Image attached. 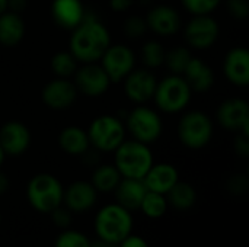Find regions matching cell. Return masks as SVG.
Here are the masks:
<instances>
[{"instance_id": "30", "label": "cell", "mask_w": 249, "mask_h": 247, "mask_svg": "<svg viewBox=\"0 0 249 247\" xmlns=\"http://www.w3.org/2000/svg\"><path fill=\"white\" fill-rule=\"evenodd\" d=\"M166 51L158 41H147L142 48V60L149 68H156L165 63Z\"/></svg>"}, {"instance_id": "4", "label": "cell", "mask_w": 249, "mask_h": 247, "mask_svg": "<svg viewBox=\"0 0 249 247\" xmlns=\"http://www.w3.org/2000/svg\"><path fill=\"white\" fill-rule=\"evenodd\" d=\"M64 188L61 182L50 173L35 175L26 186V199L29 205L41 213L50 214L63 204Z\"/></svg>"}, {"instance_id": "41", "label": "cell", "mask_w": 249, "mask_h": 247, "mask_svg": "<svg viewBox=\"0 0 249 247\" xmlns=\"http://www.w3.org/2000/svg\"><path fill=\"white\" fill-rule=\"evenodd\" d=\"M7 189H9V179L3 172H0V195H3Z\"/></svg>"}, {"instance_id": "27", "label": "cell", "mask_w": 249, "mask_h": 247, "mask_svg": "<svg viewBox=\"0 0 249 247\" xmlns=\"http://www.w3.org/2000/svg\"><path fill=\"white\" fill-rule=\"evenodd\" d=\"M168 201H166V197L162 195V194H158V192H152V191H147L142 204H140V211L150 220H158V218H162L166 211H168Z\"/></svg>"}, {"instance_id": "40", "label": "cell", "mask_w": 249, "mask_h": 247, "mask_svg": "<svg viewBox=\"0 0 249 247\" xmlns=\"http://www.w3.org/2000/svg\"><path fill=\"white\" fill-rule=\"evenodd\" d=\"M28 0H7V10H12L15 13H20L26 9Z\"/></svg>"}, {"instance_id": "44", "label": "cell", "mask_w": 249, "mask_h": 247, "mask_svg": "<svg viewBox=\"0 0 249 247\" xmlns=\"http://www.w3.org/2000/svg\"><path fill=\"white\" fill-rule=\"evenodd\" d=\"M4 157H6V154H4V151H3V148H1V146H0V167H1V165H3V162H4Z\"/></svg>"}, {"instance_id": "43", "label": "cell", "mask_w": 249, "mask_h": 247, "mask_svg": "<svg viewBox=\"0 0 249 247\" xmlns=\"http://www.w3.org/2000/svg\"><path fill=\"white\" fill-rule=\"evenodd\" d=\"M7 10V0H0V15Z\"/></svg>"}, {"instance_id": "25", "label": "cell", "mask_w": 249, "mask_h": 247, "mask_svg": "<svg viewBox=\"0 0 249 247\" xmlns=\"http://www.w3.org/2000/svg\"><path fill=\"white\" fill-rule=\"evenodd\" d=\"M165 197L168 205H171L177 211H188L197 202V192L194 186L190 185L188 182H181V181H178Z\"/></svg>"}, {"instance_id": "29", "label": "cell", "mask_w": 249, "mask_h": 247, "mask_svg": "<svg viewBox=\"0 0 249 247\" xmlns=\"http://www.w3.org/2000/svg\"><path fill=\"white\" fill-rule=\"evenodd\" d=\"M191 51L185 47H175L174 49L168 51L165 55V64L171 70V74L182 76L185 67L191 60Z\"/></svg>"}, {"instance_id": "3", "label": "cell", "mask_w": 249, "mask_h": 247, "mask_svg": "<svg viewBox=\"0 0 249 247\" xmlns=\"http://www.w3.org/2000/svg\"><path fill=\"white\" fill-rule=\"evenodd\" d=\"M114 153V166L123 178L143 179L153 165L149 146L137 140H124Z\"/></svg>"}, {"instance_id": "13", "label": "cell", "mask_w": 249, "mask_h": 247, "mask_svg": "<svg viewBox=\"0 0 249 247\" xmlns=\"http://www.w3.org/2000/svg\"><path fill=\"white\" fill-rule=\"evenodd\" d=\"M219 124L231 131L249 135V108L244 99H228L217 111Z\"/></svg>"}, {"instance_id": "11", "label": "cell", "mask_w": 249, "mask_h": 247, "mask_svg": "<svg viewBox=\"0 0 249 247\" xmlns=\"http://www.w3.org/2000/svg\"><path fill=\"white\" fill-rule=\"evenodd\" d=\"M109 84L111 80L101 64L86 63L74 73V86L77 92L89 98H96L104 95L108 90Z\"/></svg>"}, {"instance_id": "16", "label": "cell", "mask_w": 249, "mask_h": 247, "mask_svg": "<svg viewBox=\"0 0 249 247\" xmlns=\"http://www.w3.org/2000/svg\"><path fill=\"white\" fill-rule=\"evenodd\" d=\"M158 80L149 70H133L124 79V90L130 100L144 103L153 98Z\"/></svg>"}, {"instance_id": "37", "label": "cell", "mask_w": 249, "mask_h": 247, "mask_svg": "<svg viewBox=\"0 0 249 247\" xmlns=\"http://www.w3.org/2000/svg\"><path fill=\"white\" fill-rule=\"evenodd\" d=\"M235 151L242 159H247L249 156V135L239 132V135L235 140Z\"/></svg>"}, {"instance_id": "6", "label": "cell", "mask_w": 249, "mask_h": 247, "mask_svg": "<svg viewBox=\"0 0 249 247\" xmlns=\"http://www.w3.org/2000/svg\"><path fill=\"white\" fill-rule=\"evenodd\" d=\"M88 137L90 146H93L98 151H115L125 140V127L117 116L101 115L89 125Z\"/></svg>"}, {"instance_id": "33", "label": "cell", "mask_w": 249, "mask_h": 247, "mask_svg": "<svg viewBox=\"0 0 249 247\" xmlns=\"http://www.w3.org/2000/svg\"><path fill=\"white\" fill-rule=\"evenodd\" d=\"M71 214H73V213H71L70 210H67L63 204L50 213L54 226L58 227V229H61V230L69 229V227L71 226V221H73V215H71Z\"/></svg>"}, {"instance_id": "7", "label": "cell", "mask_w": 249, "mask_h": 247, "mask_svg": "<svg viewBox=\"0 0 249 247\" xmlns=\"http://www.w3.org/2000/svg\"><path fill=\"white\" fill-rule=\"evenodd\" d=\"M178 137L181 143L191 150L206 147L213 137V122L210 116L201 111L185 114L178 124Z\"/></svg>"}, {"instance_id": "32", "label": "cell", "mask_w": 249, "mask_h": 247, "mask_svg": "<svg viewBox=\"0 0 249 247\" xmlns=\"http://www.w3.org/2000/svg\"><path fill=\"white\" fill-rule=\"evenodd\" d=\"M222 0H182L184 7L196 15H210L213 10L219 7Z\"/></svg>"}, {"instance_id": "28", "label": "cell", "mask_w": 249, "mask_h": 247, "mask_svg": "<svg viewBox=\"0 0 249 247\" xmlns=\"http://www.w3.org/2000/svg\"><path fill=\"white\" fill-rule=\"evenodd\" d=\"M50 66H51L53 73L57 77L69 79V77L74 76V73L77 70V60L74 58V55L70 51H60L53 55Z\"/></svg>"}, {"instance_id": "35", "label": "cell", "mask_w": 249, "mask_h": 247, "mask_svg": "<svg viewBox=\"0 0 249 247\" xmlns=\"http://www.w3.org/2000/svg\"><path fill=\"white\" fill-rule=\"evenodd\" d=\"M248 178L244 175H235L228 182V189L235 195H242L248 191Z\"/></svg>"}, {"instance_id": "38", "label": "cell", "mask_w": 249, "mask_h": 247, "mask_svg": "<svg viewBox=\"0 0 249 247\" xmlns=\"http://www.w3.org/2000/svg\"><path fill=\"white\" fill-rule=\"evenodd\" d=\"M118 247H150L149 243L146 242L144 237L139 236V234H128L120 245Z\"/></svg>"}, {"instance_id": "34", "label": "cell", "mask_w": 249, "mask_h": 247, "mask_svg": "<svg viewBox=\"0 0 249 247\" xmlns=\"http://www.w3.org/2000/svg\"><path fill=\"white\" fill-rule=\"evenodd\" d=\"M124 31H125L127 36H130V38H140L147 31V23L144 19H142L139 16H133V17L127 19L125 25H124Z\"/></svg>"}, {"instance_id": "18", "label": "cell", "mask_w": 249, "mask_h": 247, "mask_svg": "<svg viewBox=\"0 0 249 247\" xmlns=\"http://www.w3.org/2000/svg\"><path fill=\"white\" fill-rule=\"evenodd\" d=\"M223 73L232 84L238 87H247L249 84L248 49L244 47L232 48L225 57Z\"/></svg>"}, {"instance_id": "2", "label": "cell", "mask_w": 249, "mask_h": 247, "mask_svg": "<svg viewBox=\"0 0 249 247\" xmlns=\"http://www.w3.org/2000/svg\"><path fill=\"white\" fill-rule=\"evenodd\" d=\"M133 226L134 221L131 211L123 208L117 202L104 205L93 221L96 237L114 245H120L128 234H131Z\"/></svg>"}, {"instance_id": "14", "label": "cell", "mask_w": 249, "mask_h": 247, "mask_svg": "<svg viewBox=\"0 0 249 247\" xmlns=\"http://www.w3.org/2000/svg\"><path fill=\"white\" fill-rule=\"evenodd\" d=\"M98 192L90 182L76 181L70 183L63 194V205L71 213L80 214L92 210L96 205Z\"/></svg>"}, {"instance_id": "42", "label": "cell", "mask_w": 249, "mask_h": 247, "mask_svg": "<svg viewBox=\"0 0 249 247\" xmlns=\"http://www.w3.org/2000/svg\"><path fill=\"white\" fill-rule=\"evenodd\" d=\"M90 247H118V245H114V243L98 239L96 242H90Z\"/></svg>"}, {"instance_id": "15", "label": "cell", "mask_w": 249, "mask_h": 247, "mask_svg": "<svg viewBox=\"0 0 249 247\" xmlns=\"http://www.w3.org/2000/svg\"><path fill=\"white\" fill-rule=\"evenodd\" d=\"M0 146L6 156H22L31 146V131L19 121H9L0 128Z\"/></svg>"}, {"instance_id": "5", "label": "cell", "mask_w": 249, "mask_h": 247, "mask_svg": "<svg viewBox=\"0 0 249 247\" xmlns=\"http://www.w3.org/2000/svg\"><path fill=\"white\" fill-rule=\"evenodd\" d=\"M153 99L158 108L168 114H177L185 109L191 100V87L179 74H171L158 82Z\"/></svg>"}, {"instance_id": "12", "label": "cell", "mask_w": 249, "mask_h": 247, "mask_svg": "<svg viewBox=\"0 0 249 247\" xmlns=\"http://www.w3.org/2000/svg\"><path fill=\"white\" fill-rule=\"evenodd\" d=\"M77 89L73 82L55 77L42 89V102L53 111H66L77 99Z\"/></svg>"}, {"instance_id": "10", "label": "cell", "mask_w": 249, "mask_h": 247, "mask_svg": "<svg viewBox=\"0 0 249 247\" xmlns=\"http://www.w3.org/2000/svg\"><path fill=\"white\" fill-rule=\"evenodd\" d=\"M220 28L210 15H196L185 26L187 44L197 49L210 48L219 38Z\"/></svg>"}, {"instance_id": "20", "label": "cell", "mask_w": 249, "mask_h": 247, "mask_svg": "<svg viewBox=\"0 0 249 247\" xmlns=\"http://www.w3.org/2000/svg\"><path fill=\"white\" fill-rule=\"evenodd\" d=\"M179 181V173L174 165L169 163H158L152 165L146 176L143 178V182L147 188V191L158 192L162 195H166L169 189Z\"/></svg>"}, {"instance_id": "39", "label": "cell", "mask_w": 249, "mask_h": 247, "mask_svg": "<svg viewBox=\"0 0 249 247\" xmlns=\"http://www.w3.org/2000/svg\"><path fill=\"white\" fill-rule=\"evenodd\" d=\"M134 0H109V6L114 12H125L133 6Z\"/></svg>"}, {"instance_id": "23", "label": "cell", "mask_w": 249, "mask_h": 247, "mask_svg": "<svg viewBox=\"0 0 249 247\" xmlns=\"http://www.w3.org/2000/svg\"><path fill=\"white\" fill-rule=\"evenodd\" d=\"M58 146L69 156H83L90 148L88 131L77 125H69L60 132Z\"/></svg>"}, {"instance_id": "8", "label": "cell", "mask_w": 249, "mask_h": 247, "mask_svg": "<svg viewBox=\"0 0 249 247\" xmlns=\"http://www.w3.org/2000/svg\"><path fill=\"white\" fill-rule=\"evenodd\" d=\"M162 119L150 108L137 106L127 116V130L133 135V140H137L144 144L155 143L162 134Z\"/></svg>"}, {"instance_id": "31", "label": "cell", "mask_w": 249, "mask_h": 247, "mask_svg": "<svg viewBox=\"0 0 249 247\" xmlns=\"http://www.w3.org/2000/svg\"><path fill=\"white\" fill-rule=\"evenodd\" d=\"M54 247H90V240L82 231L64 229L55 239Z\"/></svg>"}, {"instance_id": "19", "label": "cell", "mask_w": 249, "mask_h": 247, "mask_svg": "<svg viewBox=\"0 0 249 247\" xmlns=\"http://www.w3.org/2000/svg\"><path fill=\"white\" fill-rule=\"evenodd\" d=\"M147 28L152 29L155 33L168 36L174 35L181 29V16L179 13L166 4H160L153 7L146 17Z\"/></svg>"}, {"instance_id": "9", "label": "cell", "mask_w": 249, "mask_h": 247, "mask_svg": "<svg viewBox=\"0 0 249 247\" xmlns=\"http://www.w3.org/2000/svg\"><path fill=\"white\" fill-rule=\"evenodd\" d=\"M134 64L136 55L133 49L124 44L109 45L101 57V66L108 74L111 83L124 80L134 70Z\"/></svg>"}, {"instance_id": "45", "label": "cell", "mask_w": 249, "mask_h": 247, "mask_svg": "<svg viewBox=\"0 0 249 247\" xmlns=\"http://www.w3.org/2000/svg\"><path fill=\"white\" fill-rule=\"evenodd\" d=\"M0 223H1V214H0Z\"/></svg>"}, {"instance_id": "1", "label": "cell", "mask_w": 249, "mask_h": 247, "mask_svg": "<svg viewBox=\"0 0 249 247\" xmlns=\"http://www.w3.org/2000/svg\"><path fill=\"white\" fill-rule=\"evenodd\" d=\"M111 45V33L98 19L88 16L73 29L69 42V51L80 63H96L105 49Z\"/></svg>"}, {"instance_id": "26", "label": "cell", "mask_w": 249, "mask_h": 247, "mask_svg": "<svg viewBox=\"0 0 249 247\" xmlns=\"http://www.w3.org/2000/svg\"><path fill=\"white\" fill-rule=\"evenodd\" d=\"M121 178L123 176L114 165H102L93 170L90 183L98 194H109L115 191Z\"/></svg>"}, {"instance_id": "17", "label": "cell", "mask_w": 249, "mask_h": 247, "mask_svg": "<svg viewBox=\"0 0 249 247\" xmlns=\"http://www.w3.org/2000/svg\"><path fill=\"white\" fill-rule=\"evenodd\" d=\"M50 12L53 20L69 31H73L86 17V10L80 0H53Z\"/></svg>"}, {"instance_id": "22", "label": "cell", "mask_w": 249, "mask_h": 247, "mask_svg": "<svg viewBox=\"0 0 249 247\" xmlns=\"http://www.w3.org/2000/svg\"><path fill=\"white\" fill-rule=\"evenodd\" d=\"M182 77L185 79L191 90L196 92H207L214 84V73L212 67L196 57H191L188 66L182 73Z\"/></svg>"}, {"instance_id": "24", "label": "cell", "mask_w": 249, "mask_h": 247, "mask_svg": "<svg viewBox=\"0 0 249 247\" xmlns=\"http://www.w3.org/2000/svg\"><path fill=\"white\" fill-rule=\"evenodd\" d=\"M26 32L25 22L19 13L6 10L0 15V44L13 47L19 44Z\"/></svg>"}, {"instance_id": "36", "label": "cell", "mask_w": 249, "mask_h": 247, "mask_svg": "<svg viewBox=\"0 0 249 247\" xmlns=\"http://www.w3.org/2000/svg\"><path fill=\"white\" fill-rule=\"evenodd\" d=\"M229 10L236 19H245L249 13L248 0H229Z\"/></svg>"}, {"instance_id": "21", "label": "cell", "mask_w": 249, "mask_h": 247, "mask_svg": "<svg viewBox=\"0 0 249 247\" xmlns=\"http://www.w3.org/2000/svg\"><path fill=\"white\" fill-rule=\"evenodd\" d=\"M146 192L147 188L143 179H130V178H121L118 186L114 191L117 204L128 211H136L140 208V204Z\"/></svg>"}]
</instances>
